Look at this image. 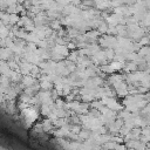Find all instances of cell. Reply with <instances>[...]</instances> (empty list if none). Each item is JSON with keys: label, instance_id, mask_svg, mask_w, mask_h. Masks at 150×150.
Instances as JSON below:
<instances>
[{"label": "cell", "instance_id": "obj_1", "mask_svg": "<svg viewBox=\"0 0 150 150\" xmlns=\"http://www.w3.org/2000/svg\"><path fill=\"white\" fill-rule=\"evenodd\" d=\"M9 50L8 49H6V48H1L0 49V57L1 59H7L8 56H9Z\"/></svg>", "mask_w": 150, "mask_h": 150}]
</instances>
